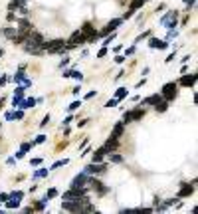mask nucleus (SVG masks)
<instances>
[{
  "label": "nucleus",
  "mask_w": 198,
  "mask_h": 214,
  "mask_svg": "<svg viewBox=\"0 0 198 214\" xmlns=\"http://www.w3.org/2000/svg\"><path fill=\"white\" fill-rule=\"evenodd\" d=\"M42 42H44L42 34L30 30V32L26 34L24 42H22V46H24V50H26L28 54H32V56H40V54H44V50H42Z\"/></svg>",
  "instance_id": "1"
},
{
  "label": "nucleus",
  "mask_w": 198,
  "mask_h": 214,
  "mask_svg": "<svg viewBox=\"0 0 198 214\" xmlns=\"http://www.w3.org/2000/svg\"><path fill=\"white\" fill-rule=\"evenodd\" d=\"M42 50L48 54H64L66 52V40H52V42H42Z\"/></svg>",
  "instance_id": "2"
},
{
  "label": "nucleus",
  "mask_w": 198,
  "mask_h": 214,
  "mask_svg": "<svg viewBox=\"0 0 198 214\" xmlns=\"http://www.w3.org/2000/svg\"><path fill=\"white\" fill-rule=\"evenodd\" d=\"M163 99H166V101H172L174 97L178 95V83H174V81H171V83H166L165 87H163Z\"/></svg>",
  "instance_id": "3"
},
{
  "label": "nucleus",
  "mask_w": 198,
  "mask_h": 214,
  "mask_svg": "<svg viewBox=\"0 0 198 214\" xmlns=\"http://www.w3.org/2000/svg\"><path fill=\"white\" fill-rule=\"evenodd\" d=\"M145 117V109H141V107H137V109H133V111H125V115H123V123H131V121H141Z\"/></svg>",
  "instance_id": "4"
},
{
  "label": "nucleus",
  "mask_w": 198,
  "mask_h": 214,
  "mask_svg": "<svg viewBox=\"0 0 198 214\" xmlns=\"http://www.w3.org/2000/svg\"><path fill=\"white\" fill-rule=\"evenodd\" d=\"M176 20H178V12H176V10H171V12L166 14V16H163L160 24H163L165 28H168V30H171V28L176 26Z\"/></svg>",
  "instance_id": "5"
},
{
  "label": "nucleus",
  "mask_w": 198,
  "mask_h": 214,
  "mask_svg": "<svg viewBox=\"0 0 198 214\" xmlns=\"http://www.w3.org/2000/svg\"><path fill=\"white\" fill-rule=\"evenodd\" d=\"M87 184L95 190L97 194H105L107 192V187H103V182L101 181H97L95 176H91V174H87Z\"/></svg>",
  "instance_id": "6"
},
{
  "label": "nucleus",
  "mask_w": 198,
  "mask_h": 214,
  "mask_svg": "<svg viewBox=\"0 0 198 214\" xmlns=\"http://www.w3.org/2000/svg\"><path fill=\"white\" fill-rule=\"evenodd\" d=\"M105 171H107L105 163H91V165H87L85 167L83 173L85 174H101V173H105Z\"/></svg>",
  "instance_id": "7"
},
{
  "label": "nucleus",
  "mask_w": 198,
  "mask_h": 214,
  "mask_svg": "<svg viewBox=\"0 0 198 214\" xmlns=\"http://www.w3.org/2000/svg\"><path fill=\"white\" fill-rule=\"evenodd\" d=\"M69 187H72V188H87V174H85V173L77 174V176L72 181V184H69Z\"/></svg>",
  "instance_id": "8"
},
{
  "label": "nucleus",
  "mask_w": 198,
  "mask_h": 214,
  "mask_svg": "<svg viewBox=\"0 0 198 214\" xmlns=\"http://www.w3.org/2000/svg\"><path fill=\"white\" fill-rule=\"evenodd\" d=\"M121 22H123V18H115V20H111L105 28H103V30H101V32L97 34V36H105V34H109V32H115V30L119 28V24H121Z\"/></svg>",
  "instance_id": "9"
},
{
  "label": "nucleus",
  "mask_w": 198,
  "mask_h": 214,
  "mask_svg": "<svg viewBox=\"0 0 198 214\" xmlns=\"http://www.w3.org/2000/svg\"><path fill=\"white\" fill-rule=\"evenodd\" d=\"M194 83H196V75H182L180 77V81H178V85H184V87H194Z\"/></svg>",
  "instance_id": "10"
},
{
  "label": "nucleus",
  "mask_w": 198,
  "mask_h": 214,
  "mask_svg": "<svg viewBox=\"0 0 198 214\" xmlns=\"http://www.w3.org/2000/svg\"><path fill=\"white\" fill-rule=\"evenodd\" d=\"M117 147H119V139H115V137H109V139L105 141V145H103L105 153H111V151H115Z\"/></svg>",
  "instance_id": "11"
},
{
  "label": "nucleus",
  "mask_w": 198,
  "mask_h": 214,
  "mask_svg": "<svg viewBox=\"0 0 198 214\" xmlns=\"http://www.w3.org/2000/svg\"><path fill=\"white\" fill-rule=\"evenodd\" d=\"M194 192V184H182L180 192H178V198H184V196H190Z\"/></svg>",
  "instance_id": "12"
},
{
  "label": "nucleus",
  "mask_w": 198,
  "mask_h": 214,
  "mask_svg": "<svg viewBox=\"0 0 198 214\" xmlns=\"http://www.w3.org/2000/svg\"><path fill=\"white\" fill-rule=\"evenodd\" d=\"M149 46H151V48H158V50H166V48H168V42H163V40L152 38V40L149 42Z\"/></svg>",
  "instance_id": "13"
},
{
  "label": "nucleus",
  "mask_w": 198,
  "mask_h": 214,
  "mask_svg": "<svg viewBox=\"0 0 198 214\" xmlns=\"http://www.w3.org/2000/svg\"><path fill=\"white\" fill-rule=\"evenodd\" d=\"M123 131H125V123L121 121V123H117V125L113 127V133H111V137H115V139H119V137L123 135Z\"/></svg>",
  "instance_id": "14"
},
{
  "label": "nucleus",
  "mask_w": 198,
  "mask_h": 214,
  "mask_svg": "<svg viewBox=\"0 0 198 214\" xmlns=\"http://www.w3.org/2000/svg\"><path fill=\"white\" fill-rule=\"evenodd\" d=\"M103 157H105V149L101 147V149H97V151L93 153V163H101V160H103Z\"/></svg>",
  "instance_id": "15"
},
{
  "label": "nucleus",
  "mask_w": 198,
  "mask_h": 214,
  "mask_svg": "<svg viewBox=\"0 0 198 214\" xmlns=\"http://www.w3.org/2000/svg\"><path fill=\"white\" fill-rule=\"evenodd\" d=\"M155 109H157L158 113H165L166 109H168V101H166V99H160L157 105H155Z\"/></svg>",
  "instance_id": "16"
},
{
  "label": "nucleus",
  "mask_w": 198,
  "mask_h": 214,
  "mask_svg": "<svg viewBox=\"0 0 198 214\" xmlns=\"http://www.w3.org/2000/svg\"><path fill=\"white\" fill-rule=\"evenodd\" d=\"M38 103V99H34V97H30V99H22V103H20V107L22 109H28V107H34Z\"/></svg>",
  "instance_id": "17"
},
{
  "label": "nucleus",
  "mask_w": 198,
  "mask_h": 214,
  "mask_svg": "<svg viewBox=\"0 0 198 214\" xmlns=\"http://www.w3.org/2000/svg\"><path fill=\"white\" fill-rule=\"evenodd\" d=\"M32 30V24L28 20H20V28H18V32H30Z\"/></svg>",
  "instance_id": "18"
},
{
  "label": "nucleus",
  "mask_w": 198,
  "mask_h": 214,
  "mask_svg": "<svg viewBox=\"0 0 198 214\" xmlns=\"http://www.w3.org/2000/svg\"><path fill=\"white\" fill-rule=\"evenodd\" d=\"M2 36H6V38L12 40L14 36H16V28H2Z\"/></svg>",
  "instance_id": "19"
},
{
  "label": "nucleus",
  "mask_w": 198,
  "mask_h": 214,
  "mask_svg": "<svg viewBox=\"0 0 198 214\" xmlns=\"http://www.w3.org/2000/svg\"><path fill=\"white\" fill-rule=\"evenodd\" d=\"M56 196H58V188H50V190L46 192V196H44L42 200H44V202H48L50 198H56Z\"/></svg>",
  "instance_id": "20"
},
{
  "label": "nucleus",
  "mask_w": 198,
  "mask_h": 214,
  "mask_svg": "<svg viewBox=\"0 0 198 214\" xmlns=\"http://www.w3.org/2000/svg\"><path fill=\"white\" fill-rule=\"evenodd\" d=\"M160 99H163V95H151V97H147V99H145V103H151V105H157V103H158V101H160Z\"/></svg>",
  "instance_id": "21"
},
{
  "label": "nucleus",
  "mask_w": 198,
  "mask_h": 214,
  "mask_svg": "<svg viewBox=\"0 0 198 214\" xmlns=\"http://www.w3.org/2000/svg\"><path fill=\"white\" fill-rule=\"evenodd\" d=\"M127 97V87H119L115 91V99H125Z\"/></svg>",
  "instance_id": "22"
},
{
  "label": "nucleus",
  "mask_w": 198,
  "mask_h": 214,
  "mask_svg": "<svg viewBox=\"0 0 198 214\" xmlns=\"http://www.w3.org/2000/svg\"><path fill=\"white\" fill-rule=\"evenodd\" d=\"M46 174H48V168H38V171H36V173L32 174V179H34V181H38V179L46 176Z\"/></svg>",
  "instance_id": "23"
},
{
  "label": "nucleus",
  "mask_w": 198,
  "mask_h": 214,
  "mask_svg": "<svg viewBox=\"0 0 198 214\" xmlns=\"http://www.w3.org/2000/svg\"><path fill=\"white\" fill-rule=\"evenodd\" d=\"M44 141H46V135H38V137L32 141V147H34V145H40V143H44Z\"/></svg>",
  "instance_id": "24"
},
{
  "label": "nucleus",
  "mask_w": 198,
  "mask_h": 214,
  "mask_svg": "<svg viewBox=\"0 0 198 214\" xmlns=\"http://www.w3.org/2000/svg\"><path fill=\"white\" fill-rule=\"evenodd\" d=\"M109 159H111V163H123V157H121V155H109Z\"/></svg>",
  "instance_id": "25"
},
{
  "label": "nucleus",
  "mask_w": 198,
  "mask_h": 214,
  "mask_svg": "<svg viewBox=\"0 0 198 214\" xmlns=\"http://www.w3.org/2000/svg\"><path fill=\"white\" fill-rule=\"evenodd\" d=\"M67 163H69L67 159H64V160H58V163H53V165H52V168H59V167H64V165H67Z\"/></svg>",
  "instance_id": "26"
},
{
  "label": "nucleus",
  "mask_w": 198,
  "mask_h": 214,
  "mask_svg": "<svg viewBox=\"0 0 198 214\" xmlns=\"http://www.w3.org/2000/svg\"><path fill=\"white\" fill-rule=\"evenodd\" d=\"M113 40H115V32H111V36H107L105 40H103V46H109Z\"/></svg>",
  "instance_id": "27"
},
{
  "label": "nucleus",
  "mask_w": 198,
  "mask_h": 214,
  "mask_svg": "<svg viewBox=\"0 0 198 214\" xmlns=\"http://www.w3.org/2000/svg\"><path fill=\"white\" fill-rule=\"evenodd\" d=\"M79 107H81V101H73V103L67 107V109H69V111H75V109H79Z\"/></svg>",
  "instance_id": "28"
},
{
  "label": "nucleus",
  "mask_w": 198,
  "mask_h": 214,
  "mask_svg": "<svg viewBox=\"0 0 198 214\" xmlns=\"http://www.w3.org/2000/svg\"><path fill=\"white\" fill-rule=\"evenodd\" d=\"M105 56H107V46H103V48L97 52V58H105Z\"/></svg>",
  "instance_id": "29"
},
{
  "label": "nucleus",
  "mask_w": 198,
  "mask_h": 214,
  "mask_svg": "<svg viewBox=\"0 0 198 214\" xmlns=\"http://www.w3.org/2000/svg\"><path fill=\"white\" fill-rule=\"evenodd\" d=\"M117 103H119V99H115V97H113V99H109V101L105 103V107H115Z\"/></svg>",
  "instance_id": "30"
},
{
  "label": "nucleus",
  "mask_w": 198,
  "mask_h": 214,
  "mask_svg": "<svg viewBox=\"0 0 198 214\" xmlns=\"http://www.w3.org/2000/svg\"><path fill=\"white\" fill-rule=\"evenodd\" d=\"M22 151H24V153H26V151H30V149H32V143H24V145H22Z\"/></svg>",
  "instance_id": "31"
},
{
  "label": "nucleus",
  "mask_w": 198,
  "mask_h": 214,
  "mask_svg": "<svg viewBox=\"0 0 198 214\" xmlns=\"http://www.w3.org/2000/svg\"><path fill=\"white\" fill-rule=\"evenodd\" d=\"M67 64H69V58H64V60L59 61V67H66Z\"/></svg>",
  "instance_id": "32"
},
{
  "label": "nucleus",
  "mask_w": 198,
  "mask_h": 214,
  "mask_svg": "<svg viewBox=\"0 0 198 214\" xmlns=\"http://www.w3.org/2000/svg\"><path fill=\"white\" fill-rule=\"evenodd\" d=\"M8 196H10V194L2 192V194H0V202H6V200H8Z\"/></svg>",
  "instance_id": "33"
},
{
  "label": "nucleus",
  "mask_w": 198,
  "mask_h": 214,
  "mask_svg": "<svg viewBox=\"0 0 198 214\" xmlns=\"http://www.w3.org/2000/svg\"><path fill=\"white\" fill-rule=\"evenodd\" d=\"M30 165H34V167H38V165H42V159H34V160H30Z\"/></svg>",
  "instance_id": "34"
},
{
  "label": "nucleus",
  "mask_w": 198,
  "mask_h": 214,
  "mask_svg": "<svg viewBox=\"0 0 198 214\" xmlns=\"http://www.w3.org/2000/svg\"><path fill=\"white\" fill-rule=\"evenodd\" d=\"M44 204H46V202H44V200H42V202H38V204L34 206V210H42V208H44Z\"/></svg>",
  "instance_id": "35"
},
{
  "label": "nucleus",
  "mask_w": 198,
  "mask_h": 214,
  "mask_svg": "<svg viewBox=\"0 0 198 214\" xmlns=\"http://www.w3.org/2000/svg\"><path fill=\"white\" fill-rule=\"evenodd\" d=\"M48 123H50V115H46V117H44V121H42V123H40V125H42V127H44V125H48Z\"/></svg>",
  "instance_id": "36"
},
{
  "label": "nucleus",
  "mask_w": 198,
  "mask_h": 214,
  "mask_svg": "<svg viewBox=\"0 0 198 214\" xmlns=\"http://www.w3.org/2000/svg\"><path fill=\"white\" fill-rule=\"evenodd\" d=\"M115 61H117V64H123V61H125V56H117Z\"/></svg>",
  "instance_id": "37"
},
{
  "label": "nucleus",
  "mask_w": 198,
  "mask_h": 214,
  "mask_svg": "<svg viewBox=\"0 0 198 214\" xmlns=\"http://www.w3.org/2000/svg\"><path fill=\"white\" fill-rule=\"evenodd\" d=\"M72 121H73V117H72V115H67V117H66V121H64V125H69Z\"/></svg>",
  "instance_id": "38"
},
{
  "label": "nucleus",
  "mask_w": 198,
  "mask_h": 214,
  "mask_svg": "<svg viewBox=\"0 0 198 214\" xmlns=\"http://www.w3.org/2000/svg\"><path fill=\"white\" fill-rule=\"evenodd\" d=\"M22 117H24V113H22V111H18V113H14V119H22Z\"/></svg>",
  "instance_id": "39"
},
{
  "label": "nucleus",
  "mask_w": 198,
  "mask_h": 214,
  "mask_svg": "<svg viewBox=\"0 0 198 214\" xmlns=\"http://www.w3.org/2000/svg\"><path fill=\"white\" fill-rule=\"evenodd\" d=\"M6 119H8V121H12V119H14V113H10V111H8V113H6Z\"/></svg>",
  "instance_id": "40"
},
{
  "label": "nucleus",
  "mask_w": 198,
  "mask_h": 214,
  "mask_svg": "<svg viewBox=\"0 0 198 214\" xmlns=\"http://www.w3.org/2000/svg\"><path fill=\"white\" fill-rule=\"evenodd\" d=\"M143 2H147V0H143Z\"/></svg>",
  "instance_id": "41"
}]
</instances>
